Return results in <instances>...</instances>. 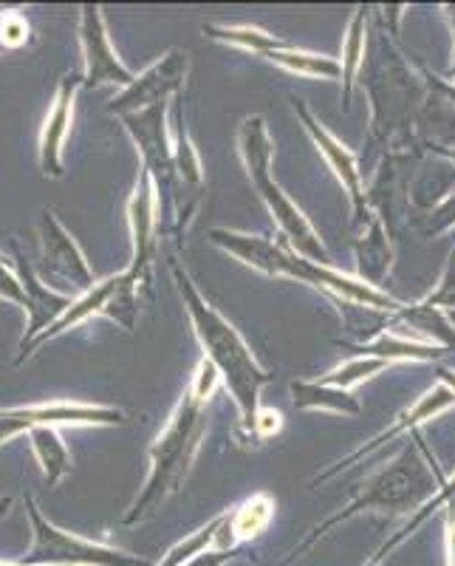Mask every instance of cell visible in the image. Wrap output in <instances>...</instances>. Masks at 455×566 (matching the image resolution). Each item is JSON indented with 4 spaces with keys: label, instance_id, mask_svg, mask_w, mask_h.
<instances>
[{
    "label": "cell",
    "instance_id": "cell-27",
    "mask_svg": "<svg viewBox=\"0 0 455 566\" xmlns=\"http://www.w3.org/2000/svg\"><path fill=\"white\" fill-rule=\"evenodd\" d=\"M419 303H422V306H430V310L455 312V250L449 252L447 266H444V275L442 281H438L436 292H430V295Z\"/></svg>",
    "mask_w": 455,
    "mask_h": 566
},
{
    "label": "cell",
    "instance_id": "cell-23",
    "mask_svg": "<svg viewBox=\"0 0 455 566\" xmlns=\"http://www.w3.org/2000/svg\"><path fill=\"white\" fill-rule=\"evenodd\" d=\"M366 20H368V9L359 7L353 12L351 23H348L346 32V43H342V108H348L353 94V83H357L359 71L366 65Z\"/></svg>",
    "mask_w": 455,
    "mask_h": 566
},
{
    "label": "cell",
    "instance_id": "cell-8",
    "mask_svg": "<svg viewBox=\"0 0 455 566\" xmlns=\"http://www.w3.org/2000/svg\"><path fill=\"white\" fill-rule=\"evenodd\" d=\"M453 406H455V394L449 391L447 386H442V382H438V386L430 388V391L424 394V397H419L411 408H404V411L399 413L396 419H393L391 428H385V431H382V433H377V437H373V439H368L366 444H359L357 451H351V453H348V457L337 459V462L328 464V468L322 470V473H317V476L311 479V482H308V488H317V484H326L328 479L340 476L342 470L353 468V464H359V462H362V459L373 457V453L382 451L385 444L396 442V439L404 437V433H416L424 422H430V419L438 417V413H444V411H447V408H453Z\"/></svg>",
    "mask_w": 455,
    "mask_h": 566
},
{
    "label": "cell",
    "instance_id": "cell-26",
    "mask_svg": "<svg viewBox=\"0 0 455 566\" xmlns=\"http://www.w3.org/2000/svg\"><path fill=\"white\" fill-rule=\"evenodd\" d=\"M385 366H391V363L377 360V357H351V360H346L342 366H337V368H331L328 374H322L320 382L322 386L346 388V391H351L353 386H359L362 380H368V377L379 374Z\"/></svg>",
    "mask_w": 455,
    "mask_h": 566
},
{
    "label": "cell",
    "instance_id": "cell-1",
    "mask_svg": "<svg viewBox=\"0 0 455 566\" xmlns=\"http://www.w3.org/2000/svg\"><path fill=\"white\" fill-rule=\"evenodd\" d=\"M413 439L416 442L404 444L402 453L393 462H388L371 479H366V484L353 493V499L340 513L328 515L326 522L308 530L300 544H295L289 549V555L277 566L295 564L308 549H315L331 530L351 522L357 515L379 513L385 515V518H396V515H413L424 502H430L438 493V488L447 482V476L442 473V468H438L436 457L430 453L427 444L422 442L419 431L413 433Z\"/></svg>",
    "mask_w": 455,
    "mask_h": 566
},
{
    "label": "cell",
    "instance_id": "cell-35",
    "mask_svg": "<svg viewBox=\"0 0 455 566\" xmlns=\"http://www.w3.org/2000/svg\"><path fill=\"white\" fill-rule=\"evenodd\" d=\"M438 377V382H442V386H447L449 391L455 394V371L453 368H444V366H436V371H433Z\"/></svg>",
    "mask_w": 455,
    "mask_h": 566
},
{
    "label": "cell",
    "instance_id": "cell-10",
    "mask_svg": "<svg viewBox=\"0 0 455 566\" xmlns=\"http://www.w3.org/2000/svg\"><path fill=\"white\" fill-rule=\"evenodd\" d=\"M187 71H190L187 52H181V49L167 52L159 63L150 65L148 71H141L128 88H123V94L108 105V114H139V111H148L154 105L167 103V99H176L181 94Z\"/></svg>",
    "mask_w": 455,
    "mask_h": 566
},
{
    "label": "cell",
    "instance_id": "cell-5",
    "mask_svg": "<svg viewBox=\"0 0 455 566\" xmlns=\"http://www.w3.org/2000/svg\"><path fill=\"white\" fill-rule=\"evenodd\" d=\"M237 150L246 165L252 187L261 196V201L269 210L272 221L281 230L283 241L303 258H311L317 264H328V252L322 244L320 232L311 227V221L303 216L300 207L283 193V187L277 185L272 176V156H275V142H272L266 119L261 114L246 116L241 128H237Z\"/></svg>",
    "mask_w": 455,
    "mask_h": 566
},
{
    "label": "cell",
    "instance_id": "cell-24",
    "mask_svg": "<svg viewBox=\"0 0 455 566\" xmlns=\"http://www.w3.org/2000/svg\"><path fill=\"white\" fill-rule=\"evenodd\" d=\"M393 315H396V323L411 326L413 332L427 337V343H433V346H444L455 352V326L442 310H430L422 303H413V306H402Z\"/></svg>",
    "mask_w": 455,
    "mask_h": 566
},
{
    "label": "cell",
    "instance_id": "cell-18",
    "mask_svg": "<svg viewBox=\"0 0 455 566\" xmlns=\"http://www.w3.org/2000/svg\"><path fill=\"white\" fill-rule=\"evenodd\" d=\"M342 346V343H337ZM346 352H353L357 357H377V360L396 363V360H413V363H436L442 360L449 348L433 346L427 340H411V337H399L393 332H382L377 340L371 343H353V346H342Z\"/></svg>",
    "mask_w": 455,
    "mask_h": 566
},
{
    "label": "cell",
    "instance_id": "cell-32",
    "mask_svg": "<svg viewBox=\"0 0 455 566\" xmlns=\"http://www.w3.org/2000/svg\"><path fill=\"white\" fill-rule=\"evenodd\" d=\"M447 566H455V502L447 507Z\"/></svg>",
    "mask_w": 455,
    "mask_h": 566
},
{
    "label": "cell",
    "instance_id": "cell-22",
    "mask_svg": "<svg viewBox=\"0 0 455 566\" xmlns=\"http://www.w3.org/2000/svg\"><path fill=\"white\" fill-rule=\"evenodd\" d=\"M275 499L269 493H252L250 499L237 504V507L230 510L232 515V533H235L237 544L244 547L250 541H255L257 535L266 533V527L275 518Z\"/></svg>",
    "mask_w": 455,
    "mask_h": 566
},
{
    "label": "cell",
    "instance_id": "cell-30",
    "mask_svg": "<svg viewBox=\"0 0 455 566\" xmlns=\"http://www.w3.org/2000/svg\"><path fill=\"white\" fill-rule=\"evenodd\" d=\"M0 40L3 45H23L29 40V27L27 20L20 18V14H3L0 20Z\"/></svg>",
    "mask_w": 455,
    "mask_h": 566
},
{
    "label": "cell",
    "instance_id": "cell-4",
    "mask_svg": "<svg viewBox=\"0 0 455 566\" xmlns=\"http://www.w3.org/2000/svg\"><path fill=\"white\" fill-rule=\"evenodd\" d=\"M210 241L237 258L241 264L252 266V270L263 272L269 277H292V281L308 283L315 290L328 292L342 301L359 303V306H371V310L399 312L402 303L391 297L388 292L377 290L371 283L359 281V277L342 275V272L331 270L328 264H317L311 258H303L292 250L286 241H269L263 235H250V232L226 230V227H215L210 230Z\"/></svg>",
    "mask_w": 455,
    "mask_h": 566
},
{
    "label": "cell",
    "instance_id": "cell-29",
    "mask_svg": "<svg viewBox=\"0 0 455 566\" xmlns=\"http://www.w3.org/2000/svg\"><path fill=\"white\" fill-rule=\"evenodd\" d=\"M453 224H455V193L447 196V199H444L436 210L430 212L427 224H424V232H427V235H438V232L449 230Z\"/></svg>",
    "mask_w": 455,
    "mask_h": 566
},
{
    "label": "cell",
    "instance_id": "cell-34",
    "mask_svg": "<svg viewBox=\"0 0 455 566\" xmlns=\"http://www.w3.org/2000/svg\"><path fill=\"white\" fill-rule=\"evenodd\" d=\"M427 83H430V88H433V91H438V94H444V97H447L449 103L455 105V88H453V85L442 83V80H438V77H433V74H427Z\"/></svg>",
    "mask_w": 455,
    "mask_h": 566
},
{
    "label": "cell",
    "instance_id": "cell-31",
    "mask_svg": "<svg viewBox=\"0 0 455 566\" xmlns=\"http://www.w3.org/2000/svg\"><path fill=\"white\" fill-rule=\"evenodd\" d=\"M281 428H283L281 413L272 411V408H261V413H257V422H255V431H252V444L266 442V439L275 437Z\"/></svg>",
    "mask_w": 455,
    "mask_h": 566
},
{
    "label": "cell",
    "instance_id": "cell-25",
    "mask_svg": "<svg viewBox=\"0 0 455 566\" xmlns=\"http://www.w3.org/2000/svg\"><path fill=\"white\" fill-rule=\"evenodd\" d=\"M29 439H32V448L40 459V468H43L45 484L54 488V484H60V479L68 476L71 464H74L71 462L68 448H65V442L60 439V433L54 431V428H45V424L32 428V431H29Z\"/></svg>",
    "mask_w": 455,
    "mask_h": 566
},
{
    "label": "cell",
    "instance_id": "cell-15",
    "mask_svg": "<svg viewBox=\"0 0 455 566\" xmlns=\"http://www.w3.org/2000/svg\"><path fill=\"white\" fill-rule=\"evenodd\" d=\"M130 232H134V264L128 266L145 286L150 283V266L159 244V221H156V185L145 170L136 179V190L128 201Z\"/></svg>",
    "mask_w": 455,
    "mask_h": 566
},
{
    "label": "cell",
    "instance_id": "cell-17",
    "mask_svg": "<svg viewBox=\"0 0 455 566\" xmlns=\"http://www.w3.org/2000/svg\"><path fill=\"white\" fill-rule=\"evenodd\" d=\"M83 85L80 77H63L54 97L52 111L45 116L43 134H40V168L45 179H63V145L71 128V116H74V94Z\"/></svg>",
    "mask_w": 455,
    "mask_h": 566
},
{
    "label": "cell",
    "instance_id": "cell-19",
    "mask_svg": "<svg viewBox=\"0 0 455 566\" xmlns=\"http://www.w3.org/2000/svg\"><path fill=\"white\" fill-rule=\"evenodd\" d=\"M292 402H295L297 411H331L342 413V417H359L362 406L359 399L353 397L346 388L322 386L320 380H292Z\"/></svg>",
    "mask_w": 455,
    "mask_h": 566
},
{
    "label": "cell",
    "instance_id": "cell-37",
    "mask_svg": "<svg viewBox=\"0 0 455 566\" xmlns=\"http://www.w3.org/2000/svg\"><path fill=\"white\" fill-rule=\"evenodd\" d=\"M447 14L453 18V29H455V7H447ZM453 77H455V60H453Z\"/></svg>",
    "mask_w": 455,
    "mask_h": 566
},
{
    "label": "cell",
    "instance_id": "cell-38",
    "mask_svg": "<svg viewBox=\"0 0 455 566\" xmlns=\"http://www.w3.org/2000/svg\"><path fill=\"white\" fill-rule=\"evenodd\" d=\"M9 504H12V502H9V499H0V513H3V510H7Z\"/></svg>",
    "mask_w": 455,
    "mask_h": 566
},
{
    "label": "cell",
    "instance_id": "cell-21",
    "mask_svg": "<svg viewBox=\"0 0 455 566\" xmlns=\"http://www.w3.org/2000/svg\"><path fill=\"white\" fill-rule=\"evenodd\" d=\"M357 258H359V281L371 283L379 290V281L385 277V272L391 270V244H388L385 221L373 219L366 227V235L357 244Z\"/></svg>",
    "mask_w": 455,
    "mask_h": 566
},
{
    "label": "cell",
    "instance_id": "cell-13",
    "mask_svg": "<svg viewBox=\"0 0 455 566\" xmlns=\"http://www.w3.org/2000/svg\"><path fill=\"white\" fill-rule=\"evenodd\" d=\"M80 40H83L85 54V88H97V85H123V88H128V85L134 83L136 74L119 63L114 45H110L108 29H105L103 20V9L91 7V3L83 7Z\"/></svg>",
    "mask_w": 455,
    "mask_h": 566
},
{
    "label": "cell",
    "instance_id": "cell-20",
    "mask_svg": "<svg viewBox=\"0 0 455 566\" xmlns=\"http://www.w3.org/2000/svg\"><path fill=\"white\" fill-rule=\"evenodd\" d=\"M453 502H455V473H453V476H447V482H444L442 488H438V493L433 495L430 502H424L422 507H419L416 513H413L411 518H408V522H404L402 527H399L396 533L391 535V538L382 541V544H379V549L371 555V558L366 560V564H368V566H382V564H385V560L391 558L393 549L402 547L404 541L411 538V535L416 533V530L422 527V524H427L430 518H433V515L438 513V510H447Z\"/></svg>",
    "mask_w": 455,
    "mask_h": 566
},
{
    "label": "cell",
    "instance_id": "cell-14",
    "mask_svg": "<svg viewBox=\"0 0 455 566\" xmlns=\"http://www.w3.org/2000/svg\"><path fill=\"white\" fill-rule=\"evenodd\" d=\"M40 250H43V258H40L43 272L63 277L83 292L97 286V277L88 270L83 250L71 239V232L60 224L54 210H43V219H40Z\"/></svg>",
    "mask_w": 455,
    "mask_h": 566
},
{
    "label": "cell",
    "instance_id": "cell-2",
    "mask_svg": "<svg viewBox=\"0 0 455 566\" xmlns=\"http://www.w3.org/2000/svg\"><path fill=\"white\" fill-rule=\"evenodd\" d=\"M170 270H173L187 315L193 321L195 337L204 348V360L219 371L221 382L235 399L237 413H241L237 437L252 442V431H255L257 413H261V388L272 382V374L255 360V354L246 346L244 337L237 335V328L201 295L193 277L181 270L176 258L170 261Z\"/></svg>",
    "mask_w": 455,
    "mask_h": 566
},
{
    "label": "cell",
    "instance_id": "cell-9",
    "mask_svg": "<svg viewBox=\"0 0 455 566\" xmlns=\"http://www.w3.org/2000/svg\"><path fill=\"white\" fill-rule=\"evenodd\" d=\"M292 108H295V114L300 116L303 128H306V134L311 136L317 150L326 156L328 168L334 170L337 181L346 187L348 199H351L353 205V227H357V230L359 227H368L377 216H373L371 205H368V193H366V185H362V170H359L357 165V156H353L351 150H348L346 145L331 134V130L322 128V123H317V116L308 111V105L303 103V99H292Z\"/></svg>",
    "mask_w": 455,
    "mask_h": 566
},
{
    "label": "cell",
    "instance_id": "cell-11",
    "mask_svg": "<svg viewBox=\"0 0 455 566\" xmlns=\"http://www.w3.org/2000/svg\"><path fill=\"white\" fill-rule=\"evenodd\" d=\"M167 105H154L139 114L123 116L125 128L134 136L141 154V170L154 179L156 190H165L170 196L173 190V136H170V119H167Z\"/></svg>",
    "mask_w": 455,
    "mask_h": 566
},
{
    "label": "cell",
    "instance_id": "cell-36",
    "mask_svg": "<svg viewBox=\"0 0 455 566\" xmlns=\"http://www.w3.org/2000/svg\"><path fill=\"white\" fill-rule=\"evenodd\" d=\"M433 150H436V154H442V156H447L449 161H455V150H449V148H442V145H433Z\"/></svg>",
    "mask_w": 455,
    "mask_h": 566
},
{
    "label": "cell",
    "instance_id": "cell-3",
    "mask_svg": "<svg viewBox=\"0 0 455 566\" xmlns=\"http://www.w3.org/2000/svg\"><path fill=\"white\" fill-rule=\"evenodd\" d=\"M219 371L207 360H201L199 368H195L193 382L184 391V397L179 399V406H176L167 428L150 444L148 482H145L141 493L136 495L134 507L128 510L123 524L145 522L170 495L179 493L201 451V439L207 433V406H210V397L215 386H219Z\"/></svg>",
    "mask_w": 455,
    "mask_h": 566
},
{
    "label": "cell",
    "instance_id": "cell-12",
    "mask_svg": "<svg viewBox=\"0 0 455 566\" xmlns=\"http://www.w3.org/2000/svg\"><path fill=\"white\" fill-rule=\"evenodd\" d=\"M54 424H125V413L108 406H83V402H43L29 408L0 411V444L32 428Z\"/></svg>",
    "mask_w": 455,
    "mask_h": 566
},
{
    "label": "cell",
    "instance_id": "cell-33",
    "mask_svg": "<svg viewBox=\"0 0 455 566\" xmlns=\"http://www.w3.org/2000/svg\"><path fill=\"white\" fill-rule=\"evenodd\" d=\"M226 560H232V553H204L190 560L187 566H224Z\"/></svg>",
    "mask_w": 455,
    "mask_h": 566
},
{
    "label": "cell",
    "instance_id": "cell-28",
    "mask_svg": "<svg viewBox=\"0 0 455 566\" xmlns=\"http://www.w3.org/2000/svg\"><path fill=\"white\" fill-rule=\"evenodd\" d=\"M0 297L18 303V306L27 310V290H23V281L18 277V272H12L3 264V255H0Z\"/></svg>",
    "mask_w": 455,
    "mask_h": 566
},
{
    "label": "cell",
    "instance_id": "cell-16",
    "mask_svg": "<svg viewBox=\"0 0 455 566\" xmlns=\"http://www.w3.org/2000/svg\"><path fill=\"white\" fill-rule=\"evenodd\" d=\"M14 261H18V277L23 281V290H27V312H29V328L23 340H20V352H27L34 340L45 332V326L52 328L65 312L71 310V303L77 301V297L71 295H57L40 281L38 270L29 264L23 252L14 247Z\"/></svg>",
    "mask_w": 455,
    "mask_h": 566
},
{
    "label": "cell",
    "instance_id": "cell-7",
    "mask_svg": "<svg viewBox=\"0 0 455 566\" xmlns=\"http://www.w3.org/2000/svg\"><path fill=\"white\" fill-rule=\"evenodd\" d=\"M141 286H145V283H141L130 270L119 272V275L105 277V281H97V286H94V290H88L85 295H80L77 301L71 303V310L65 312V315L60 317L52 328H45L43 335H40L38 340L27 348V352H20L18 363L27 360L34 346H43L49 337L63 335L65 328L88 321L91 315H105V317H110V321L123 323L128 332H134L136 315H139V306H141L139 303Z\"/></svg>",
    "mask_w": 455,
    "mask_h": 566
},
{
    "label": "cell",
    "instance_id": "cell-6",
    "mask_svg": "<svg viewBox=\"0 0 455 566\" xmlns=\"http://www.w3.org/2000/svg\"><path fill=\"white\" fill-rule=\"evenodd\" d=\"M27 513L34 527V547L20 566H154L139 555H128L123 549L94 544L80 535L54 527L40 515L38 502L27 495Z\"/></svg>",
    "mask_w": 455,
    "mask_h": 566
},
{
    "label": "cell",
    "instance_id": "cell-39",
    "mask_svg": "<svg viewBox=\"0 0 455 566\" xmlns=\"http://www.w3.org/2000/svg\"><path fill=\"white\" fill-rule=\"evenodd\" d=\"M447 317H449V323H453V326H455V312H449Z\"/></svg>",
    "mask_w": 455,
    "mask_h": 566
}]
</instances>
